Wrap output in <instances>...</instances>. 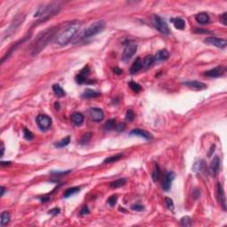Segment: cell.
Instances as JSON below:
<instances>
[{
    "label": "cell",
    "instance_id": "d590c367",
    "mask_svg": "<svg viewBox=\"0 0 227 227\" xmlns=\"http://www.w3.org/2000/svg\"><path fill=\"white\" fill-rule=\"evenodd\" d=\"M23 135H24V138L27 140H32L34 139L33 133L29 130L26 129V128H23Z\"/></svg>",
    "mask_w": 227,
    "mask_h": 227
},
{
    "label": "cell",
    "instance_id": "2e32d148",
    "mask_svg": "<svg viewBox=\"0 0 227 227\" xmlns=\"http://www.w3.org/2000/svg\"><path fill=\"white\" fill-rule=\"evenodd\" d=\"M130 134L131 136H138V137H141V138H144L146 139H152V135L147 132L146 131H142V130H139V129H135V130H132Z\"/></svg>",
    "mask_w": 227,
    "mask_h": 227
},
{
    "label": "cell",
    "instance_id": "60d3db41",
    "mask_svg": "<svg viewBox=\"0 0 227 227\" xmlns=\"http://www.w3.org/2000/svg\"><path fill=\"white\" fill-rule=\"evenodd\" d=\"M89 213H90V209H89V208H88V206H86V205H84L80 210V215L81 216H85V215H88Z\"/></svg>",
    "mask_w": 227,
    "mask_h": 227
},
{
    "label": "cell",
    "instance_id": "5b68a950",
    "mask_svg": "<svg viewBox=\"0 0 227 227\" xmlns=\"http://www.w3.org/2000/svg\"><path fill=\"white\" fill-rule=\"evenodd\" d=\"M137 48H138V45L135 42H128L125 47H124L122 56V60L125 62L131 60L133 57L134 54H136Z\"/></svg>",
    "mask_w": 227,
    "mask_h": 227
},
{
    "label": "cell",
    "instance_id": "5bb4252c",
    "mask_svg": "<svg viewBox=\"0 0 227 227\" xmlns=\"http://www.w3.org/2000/svg\"><path fill=\"white\" fill-rule=\"evenodd\" d=\"M219 166H220V159L217 155H216L211 161V164H210V173L213 177H216L218 173Z\"/></svg>",
    "mask_w": 227,
    "mask_h": 227
},
{
    "label": "cell",
    "instance_id": "7a4b0ae2",
    "mask_svg": "<svg viewBox=\"0 0 227 227\" xmlns=\"http://www.w3.org/2000/svg\"><path fill=\"white\" fill-rule=\"evenodd\" d=\"M80 26L81 24L79 22H73L69 24L63 31H61L58 35L56 38V44L60 46H64L67 45L75 36V35L80 28Z\"/></svg>",
    "mask_w": 227,
    "mask_h": 227
},
{
    "label": "cell",
    "instance_id": "8992f818",
    "mask_svg": "<svg viewBox=\"0 0 227 227\" xmlns=\"http://www.w3.org/2000/svg\"><path fill=\"white\" fill-rule=\"evenodd\" d=\"M36 123L42 131H47L52 126V119L46 114H39L36 117Z\"/></svg>",
    "mask_w": 227,
    "mask_h": 227
},
{
    "label": "cell",
    "instance_id": "681fc988",
    "mask_svg": "<svg viewBox=\"0 0 227 227\" xmlns=\"http://www.w3.org/2000/svg\"><path fill=\"white\" fill-rule=\"evenodd\" d=\"M11 161H1V165L2 166H6V165H10Z\"/></svg>",
    "mask_w": 227,
    "mask_h": 227
},
{
    "label": "cell",
    "instance_id": "7dc6e473",
    "mask_svg": "<svg viewBox=\"0 0 227 227\" xmlns=\"http://www.w3.org/2000/svg\"><path fill=\"white\" fill-rule=\"evenodd\" d=\"M40 200L43 202H46L48 200H50V197H41Z\"/></svg>",
    "mask_w": 227,
    "mask_h": 227
},
{
    "label": "cell",
    "instance_id": "44dd1931",
    "mask_svg": "<svg viewBox=\"0 0 227 227\" xmlns=\"http://www.w3.org/2000/svg\"><path fill=\"white\" fill-rule=\"evenodd\" d=\"M195 19L200 24H202V25L208 24L209 22V20H210L209 16H208V14L207 13H200V14H198L195 16Z\"/></svg>",
    "mask_w": 227,
    "mask_h": 227
},
{
    "label": "cell",
    "instance_id": "83f0119b",
    "mask_svg": "<svg viewBox=\"0 0 227 227\" xmlns=\"http://www.w3.org/2000/svg\"><path fill=\"white\" fill-rule=\"evenodd\" d=\"M79 191H80V187L75 186L71 187V188H68V189H67L65 191V193H64V198H68V197H70L73 194H77Z\"/></svg>",
    "mask_w": 227,
    "mask_h": 227
},
{
    "label": "cell",
    "instance_id": "277c9868",
    "mask_svg": "<svg viewBox=\"0 0 227 227\" xmlns=\"http://www.w3.org/2000/svg\"><path fill=\"white\" fill-rule=\"evenodd\" d=\"M153 24H154V28L158 31H160L161 33L164 34V35H169L170 34V30H169V28L168 26L166 20L162 19L160 16H158V15L153 16Z\"/></svg>",
    "mask_w": 227,
    "mask_h": 227
},
{
    "label": "cell",
    "instance_id": "4fadbf2b",
    "mask_svg": "<svg viewBox=\"0 0 227 227\" xmlns=\"http://www.w3.org/2000/svg\"><path fill=\"white\" fill-rule=\"evenodd\" d=\"M183 84L194 90H203L207 88V85L204 83H201L199 81H187L183 83Z\"/></svg>",
    "mask_w": 227,
    "mask_h": 227
},
{
    "label": "cell",
    "instance_id": "f6af8a7d",
    "mask_svg": "<svg viewBox=\"0 0 227 227\" xmlns=\"http://www.w3.org/2000/svg\"><path fill=\"white\" fill-rule=\"evenodd\" d=\"M113 71H114V73L117 74V75H121V74L122 73V70L120 69V68H117V67H114V68L113 69Z\"/></svg>",
    "mask_w": 227,
    "mask_h": 227
},
{
    "label": "cell",
    "instance_id": "52a82bcc",
    "mask_svg": "<svg viewBox=\"0 0 227 227\" xmlns=\"http://www.w3.org/2000/svg\"><path fill=\"white\" fill-rule=\"evenodd\" d=\"M205 44L209 45H213V46L220 48V49H224L225 48L227 45V41L223 38H218V37H215V36H208L207 38L204 39Z\"/></svg>",
    "mask_w": 227,
    "mask_h": 227
},
{
    "label": "cell",
    "instance_id": "f907efd6",
    "mask_svg": "<svg viewBox=\"0 0 227 227\" xmlns=\"http://www.w3.org/2000/svg\"><path fill=\"white\" fill-rule=\"evenodd\" d=\"M5 192H6V188L4 186L1 187V196H3L4 194H5Z\"/></svg>",
    "mask_w": 227,
    "mask_h": 227
},
{
    "label": "cell",
    "instance_id": "7402d4cb",
    "mask_svg": "<svg viewBox=\"0 0 227 227\" xmlns=\"http://www.w3.org/2000/svg\"><path fill=\"white\" fill-rule=\"evenodd\" d=\"M100 95V92H96L92 89H86L84 93L82 94V98L83 99H92V98H96L99 97Z\"/></svg>",
    "mask_w": 227,
    "mask_h": 227
},
{
    "label": "cell",
    "instance_id": "b9f144b4",
    "mask_svg": "<svg viewBox=\"0 0 227 227\" xmlns=\"http://www.w3.org/2000/svg\"><path fill=\"white\" fill-rule=\"evenodd\" d=\"M60 212V209L59 208H54L53 209H50L49 211H48V213L51 214V215H54V216H56V215H58V214Z\"/></svg>",
    "mask_w": 227,
    "mask_h": 227
},
{
    "label": "cell",
    "instance_id": "8fae6325",
    "mask_svg": "<svg viewBox=\"0 0 227 227\" xmlns=\"http://www.w3.org/2000/svg\"><path fill=\"white\" fill-rule=\"evenodd\" d=\"M90 74V69H89V67L86 66L84 67L82 70L80 71V73L78 74L75 77V81L77 84H83L84 83H90L88 81V75Z\"/></svg>",
    "mask_w": 227,
    "mask_h": 227
},
{
    "label": "cell",
    "instance_id": "603a6c76",
    "mask_svg": "<svg viewBox=\"0 0 227 227\" xmlns=\"http://www.w3.org/2000/svg\"><path fill=\"white\" fill-rule=\"evenodd\" d=\"M170 21L173 23L174 27L176 28H178V29H184L185 27H186V21L183 20V19H181V18H172Z\"/></svg>",
    "mask_w": 227,
    "mask_h": 227
},
{
    "label": "cell",
    "instance_id": "f546056e",
    "mask_svg": "<svg viewBox=\"0 0 227 227\" xmlns=\"http://www.w3.org/2000/svg\"><path fill=\"white\" fill-rule=\"evenodd\" d=\"M69 143H70V137L68 136V137H66V138L62 139H61L60 141H59V142H57V143H56L54 146H55L56 147L61 148V147H67Z\"/></svg>",
    "mask_w": 227,
    "mask_h": 227
},
{
    "label": "cell",
    "instance_id": "c3c4849f",
    "mask_svg": "<svg viewBox=\"0 0 227 227\" xmlns=\"http://www.w3.org/2000/svg\"><path fill=\"white\" fill-rule=\"evenodd\" d=\"M195 32H197V33H202V32H204V33H209V31H207V30H201V29H195Z\"/></svg>",
    "mask_w": 227,
    "mask_h": 227
},
{
    "label": "cell",
    "instance_id": "7bdbcfd3",
    "mask_svg": "<svg viewBox=\"0 0 227 227\" xmlns=\"http://www.w3.org/2000/svg\"><path fill=\"white\" fill-rule=\"evenodd\" d=\"M115 129H116V131H123L125 130V123L121 122L120 124L116 125Z\"/></svg>",
    "mask_w": 227,
    "mask_h": 227
},
{
    "label": "cell",
    "instance_id": "ffe728a7",
    "mask_svg": "<svg viewBox=\"0 0 227 227\" xmlns=\"http://www.w3.org/2000/svg\"><path fill=\"white\" fill-rule=\"evenodd\" d=\"M194 170L198 173H206L207 166L203 160H200L198 162H196L194 166Z\"/></svg>",
    "mask_w": 227,
    "mask_h": 227
},
{
    "label": "cell",
    "instance_id": "6da1fadb",
    "mask_svg": "<svg viewBox=\"0 0 227 227\" xmlns=\"http://www.w3.org/2000/svg\"><path fill=\"white\" fill-rule=\"evenodd\" d=\"M55 35H56V28H47L45 31L39 34L32 45V54L36 55L39 54L41 51L46 46L47 44L53 39V37Z\"/></svg>",
    "mask_w": 227,
    "mask_h": 227
},
{
    "label": "cell",
    "instance_id": "cb8c5ba5",
    "mask_svg": "<svg viewBox=\"0 0 227 227\" xmlns=\"http://www.w3.org/2000/svg\"><path fill=\"white\" fill-rule=\"evenodd\" d=\"M154 56H152V55H147L145 57V59H144V61L142 62V65H143V67L144 68H148V67H150L153 64H154Z\"/></svg>",
    "mask_w": 227,
    "mask_h": 227
},
{
    "label": "cell",
    "instance_id": "74e56055",
    "mask_svg": "<svg viewBox=\"0 0 227 227\" xmlns=\"http://www.w3.org/2000/svg\"><path fill=\"white\" fill-rule=\"evenodd\" d=\"M165 204H166V206H167V208H169V210L173 211L174 202H173V200H171L170 198H169V197H166V198H165Z\"/></svg>",
    "mask_w": 227,
    "mask_h": 227
},
{
    "label": "cell",
    "instance_id": "7c38bea8",
    "mask_svg": "<svg viewBox=\"0 0 227 227\" xmlns=\"http://www.w3.org/2000/svg\"><path fill=\"white\" fill-rule=\"evenodd\" d=\"M225 72V67H222V66H218V67H215L213 69H210L207 72H205L204 75L208 76V77H211V78H215V77H219L221 75H223Z\"/></svg>",
    "mask_w": 227,
    "mask_h": 227
},
{
    "label": "cell",
    "instance_id": "9a60e30c",
    "mask_svg": "<svg viewBox=\"0 0 227 227\" xmlns=\"http://www.w3.org/2000/svg\"><path fill=\"white\" fill-rule=\"evenodd\" d=\"M24 20V17H21V15H19L16 17V19L14 20L13 24L10 26L9 29H8V35H12L14 33V31H15V29H17V28L20 27V24H22Z\"/></svg>",
    "mask_w": 227,
    "mask_h": 227
},
{
    "label": "cell",
    "instance_id": "ee69618b",
    "mask_svg": "<svg viewBox=\"0 0 227 227\" xmlns=\"http://www.w3.org/2000/svg\"><path fill=\"white\" fill-rule=\"evenodd\" d=\"M226 14H227L226 13H225V14H222V16L220 17L221 20H222V22H223V24H224V25H226V21H227Z\"/></svg>",
    "mask_w": 227,
    "mask_h": 227
},
{
    "label": "cell",
    "instance_id": "bcb514c9",
    "mask_svg": "<svg viewBox=\"0 0 227 227\" xmlns=\"http://www.w3.org/2000/svg\"><path fill=\"white\" fill-rule=\"evenodd\" d=\"M4 153H5V146H4V143L2 142L1 143V157L4 156Z\"/></svg>",
    "mask_w": 227,
    "mask_h": 227
},
{
    "label": "cell",
    "instance_id": "836d02e7",
    "mask_svg": "<svg viewBox=\"0 0 227 227\" xmlns=\"http://www.w3.org/2000/svg\"><path fill=\"white\" fill-rule=\"evenodd\" d=\"M129 85L131 87V89L135 92H139L141 90H142V87L138 84V83H136V82H133V81H131V82H130V84H129Z\"/></svg>",
    "mask_w": 227,
    "mask_h": 227
},
{
    "label": "cell",
    "instance_id": "484cf974",
    "mask_svg": "<svg viewBox=\"0 0 227 227\" xmlns=\"http://www.w3.org/2000/svg\"><path fill=\"white\" fill-rule=\"evenodd\" d=\"M161 177V169L159 167V165L157 163L154 164V170H153V174H152V178L154 182H157V181L160 179Z\"/></svg>",
    "mask_w": 227,
    "mask_h": 227
},
{
    "label": "cell",
    "instance_id": "ab89813d",
    "mask_svg": "<svg viewBox=\"0 0 227 227\" xmlns=\"http://www.w3.org/2000/svg\"><path fill=\"white\" fill-rule=\"evenodd\" d=\"M131 209L135 210V211H142V210H144V206L141 204H133L131 206Z\"/></svg>",
    "mask_w": 227,
    "mask_h": 227
},
{
    "label": "cell",
    "instance_id": "f1b7e54d",
    "mask_svg": "<svg viewBox=\"0 0 227 227\" xmlns=\"http://www.w3.org/2000/svg\"><path fill=\"white\" fill-rule=\"evenodd\" d=\"M126 183V179L125 178H120V179H117V180H114V182L110 183V186L112 188H119V187L123 186Z\"/></svg>",
    "mask_w": 227,
    "mask_h": 227
},
{
    "label": "cell",
    "instance_id": "1f68e13d",
    "mask_svg": "<svg viewBox=\"0 0 227 227\" xmlns=\"http://www.w3.org/2000/svg\"><path fill=\"white\" fill-rule=\"evenodd\" d=\"M116 127V121L115 119H110L105 123V130L106 131H112Z\"/></svg>",
    "mask_w": 227,
    "mask_h": 227
},
{
    "label": "cell",
    "instance_id": "e575fe53",
    "mask_svg": "<svg viewBox=\"0 0 227 227\" xmlns=\"http://www.w3.org/2000/svg\"><path fill=\"white\" fill-rule=\"evenodd\" d=\"M91 139H92V133L91 132H87V133L84 134L82 139H81L80 144L81 145H85L88 142H90Z\"/></svg>",
    "mask_w": 227,
    "mask_h": 227
},
{
    "label": "cell",
    "instance_id": "d6986e66",
    "mask_svg": "<svg viewBox=\"0 0 227 227\" xmlns=\"http://www.w3.org/2000/svg\"><path fill=\"white\" fill-rule=\"evenodd\" d=\"M143 67V65H142V60H141L140 58H137L135 61L133 62V64L131 65V69H130V72L131 75H134V74H137L141 68Z\"/></svg>",
    "mask_w": 227,
    "mask_h": 227
},
{
    "label": "cell",
    "instance_id": "ac0fdd59",
    "mask_svg": "<svg viewBox=\"0 0 227 227\" xmlns=\"http://www.w3.org/2000/svg\"><path fill=\"white\" fill-rule=\"evenodd\" d=\"M169 54L167 50L163 49V50H161L159 52H157L156 54L154 56V61L157 62V61H162V60H166L169 59Z\"/></svg>",
    "mask_w": 227,
    "mask_h": 227
},
{
    "label": "cell",
    "instance_id": "30bf717a",
    "mask_svg": "<svg viewBox=\"0 0 227 227\" xmlns=\"http://www.w3.org/2000/svg\"><path fill=\"white\" fill-rule=\"evenodd\" d=\"M216 194H217V199L220 203V205L223 208L224 210H226V199H225V194L224 191V188L222 186L220 183L217 184L216 186Z\"/></svg>",
    "mask_w": 227,
    "mask_h": 227
},
{
    "label": "cell",
    "instance_id": "4dcf8cb0",
    "mask_svg": "<svg viewBox=\"0 0 227 227\" xmlns=\"http://www.w3.org/2000/svg\"><path fill=\"white\" fill-rule=\"evenodd\" d=\"M122 157V154H115V155H113V156H110L107 159H105L103 163H113L114 161H117L118 160H120L121 158Z\"/></svg>",
    "mask_w": 227,
    "mask_h": 227
},
{
    "label": "cell",
    "instance_id": "d6a6232c",
    "mask_svg": "<svg viewBox=\"0 0 227 227\" xmlns=\"http://www.w3.org/2000/svg\"><path fill=\"white\" fill-rule=\"evenodd\" d=\"M180 224L183 226H191L192 225V219H191V217H189L187 216H183L180 219Z\"/></svg>",
    "mask_w": 227,
    "mask_h": 227
},
{
    "label": "cell",
    "instance_id": "8d00e7d4",
    "mask_svg": "<svg viewBox=\"0 0 227 227\" xmlns=\"http://www.w3.org/2000/svg\"><path fill=\"white\" fill-rule=\"evenodd\" d=\"M117 202V195L114 194L112 196H110L108 199H107V203L111 206V207H114Z\"/></svg>",
    "mask_w": 227,
    "mask_h": 227
},
{
    "label": "cell",
    "instance_id": "4316f807",
    "mask_svg": "<svg viewBox=\"0 0 227 227\" xmlns=\"http://www.w3.org/2000/svg\"><path fill=\"white\" fill-rule=\"evenodd\" d=\"M53 91H54V94H55L57 97H63V96L66 95L65 91H64V90L60 87V84H54V86H53Z\"/></svg>",
    "mask_w": 227,
    "mask_h": 227
},
{
    "label": "cell",
    "instance_id": "e0dca14e",
    "mask_svg": "<svg viewBox=\"0 0 227 227\" xmlns=\"http://www.w3.org/2000/svg\"><path fill=\"white\" fill-rule=\"evenodd\" d=\"M70 119H71V122H73L75 125H76V126H80L81 124H83V122H84V115H83L81 113H79V112H75V113H73L71 114Z\"/></svg>",
    "mask_w": 227,
    "mask_h": 227
},
{
    "label": "cell",
    "instance_id": "f35d334b",
    "mask_svg": "<svg viewBox=\"0 0 227 227\" xmlns=\"http://www.w3.org/2000/svg\"><path fill=\"white\" fill-rule=\"evenodd\" d=\"M134 117H135V114H134L133 111L132 110H128L126 112V116H125L126 120L131 122V121H133Z\"/></svg>",
    "mask_w": 227,
    "mask_h": 227
},
{
    "label": "cell",
    "instance_id": "d4e9b609",
    "mask_svg": "<svg viewBox=\"0 0 227 227\" xmlns=\"http://www.w3.org/2000/svg\"><path fill=\"white\" fill-rule=\"evenodd\" d=\"M11 220V216L8 212H3L1 214V220H0V225L1 226H5L7 225Z\"/></svg>",
    "mask_w": 227,
    "mask_h": 227
},
{
    "label": "cell",
    "instance_id": "9c48e42d",
    "mask_svg": "<svg viewBox=\"0 0 227 227\" xmlns=\"http://www.w3.org/2000/svg\"><path fill=\"white\" fill-rule=\"evenodd\" d=\"M175 178H176V174L174 173L173 171L167 172V174L165 175V177L163 178V180H162V184H161V187L164 191L168 192L170 189L172 182L175 179Z\"/></svg>",
    "mask_w": 227,
    "mask_h": 227
},
{
    "label": "cell",
    "instance_id": "3957f363",
    "mask_svg": "<svg viewBox=\"0 0 227 227\" xmlns=\"http://www.w3.org/2000/svg\"><path fill=\"white\" fill-rule=\"evenodd\" d=\"M105 21L104 20H98L95 21L92 24H91L89 27H87L80 35V39H87L90 37H92L97 34L100 33L105 28Z\"/></svg>",
    "mask_w": 227,
    "mask_h": 227
},
{
    "label": "cell",
    "instance_id": "ba28073f",
    "mask_svg": "<svg viewBox=\"0 0 227 227\" xmlns=\"http://www.w3.org/2000/svg\"><path fill=\"white\" fill-rule=\"evenodd\" d=\"M88 114L91 120L93 122H101L104 119V112L98 107H92L88 110Z\"/></svg>",
    "mask_w": 227,
    "mask_h": 227
}]
</instances>
